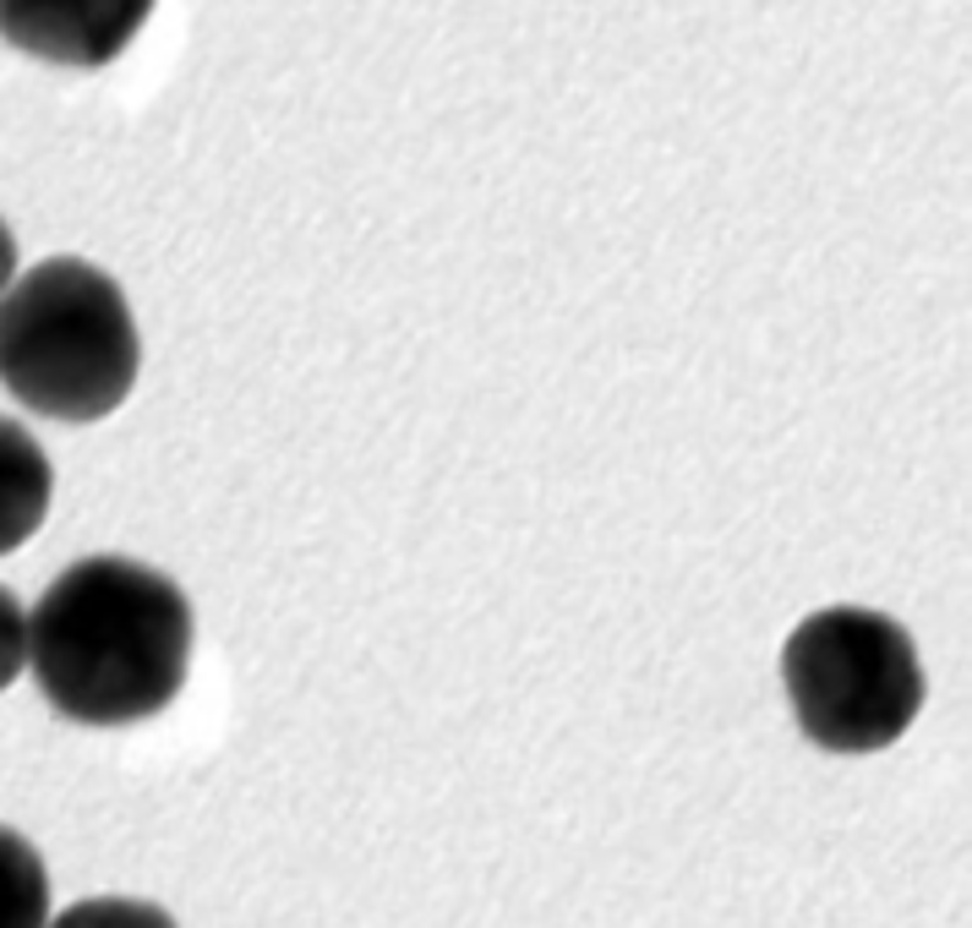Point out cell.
Masks as SVG:
<instances>
[{
    "instance_id": "8",
    "label": "cell",
    "mask_w": 972,
    "mask_h": 928,
    "mask_svg": "<svg viewBox=\"0 0 972 928\" xmlns=\"http://www.w3.org/2000/svg\"><path fill=\"white\" fill-rule=\"evenodd\" d=\"M22 666H27V612H22V601L0 585V694L22 677Z\"/></svg>"
},
{
    "instance_id": "4",
    "label": "cell",
    "mask_w": 972,
    "mask_h": 928,
    "mask_svg": "<svg viewBox=\"0 0 972 928\" xmlns=\"http://www.w3.org/2000/svg\"><path fill=\"white\" fill-rule=\"evenodd\" d=\"M154 0H0V38L33 60L99 71L148 22Z\"/></svg>"
},
{
    "instance_id": "3",
    "label": "cell",
    "mask_w": 972,
    "mask_h": 928,
    "mask_svg": "<svg viewBox=\"0 0 972 928\" xmlns=\"http://www.w3.org/2000/svg\"><path fill=\"white\" fill-rule=\"evenodd\" d=\"M782 688L809 743L830 754H880L924 710V661L896 618L825 607L787 633Z\"/></svg>"
},
{
    "instance_id": "5",
    "label": "cell",
    "mask_w": 972,
    "mask_h": 928,
    "mask_svg": "<svg viewBox=\"0 0 972 928\" xmlns=\"http://www.w3.org/2000/svg\"><path fill=\"white\" fill-rule=\"evenodd\" d=\"M49 497H55V469H49V454L38 449V438L0 416V557L16 552L49 513Z\"/></svg>"
},
{
    "instance_id": "6",
    "label": "cell",
    "mask_w": 972,
    "mask_h": 928,
    "mask_svg": "<svg viewBox=\"0 0 972 928\" xmlns=\"http://www.w3.org/2000/svg\"><path fill=\"white\" fill-rule=\"evenodd\" d=\"M0 928H49V869L11 825H0Z\"/></svg>"
},
{
    "instance_id": "2",
    "label": "cell",
    "mask_w": 972,
    "mask_h": 928,
    "mask_svg": "<svg viewBox=\"0 0 972 928\" xmlns=\"http://www.w3.org/2000/svg\"><path fill=\"white\" fill-rule=\"evenodd\" d=\"M143 372L126 290L88 257H44L0 296V388L60 427L115 416Z\"/></svg>"
},
{
    "instance_id": "9",
    "label": "cell",
    "mask_w": 972,
    "mask_h": 928,
    "mask_svg": "<svg viewBox=\"0 0 972 928\" xmlns=\"http://www.w3.org/2000/svg\"><path fill=\"white\" fill-rule=\"evenodd\" d=\"M11 274H16V241H11V230L0 219V296L11 290Z\"/></svg>"
},
{
    "instance_id": "7",
    "label": "cell",
    "mask_w": 972,
    "mask_h": 928,
    "mask_svg": "<svg viewBox=\"0 0 972 928\" xmlns=\"http://www.w3.org/2000/svg\"><path fill=\"white\" fill-rule=\"evenodd\" d=\"M49 928H180L159 902L143 896H88L77 907H66Z\"/></svg>"
},
{
    "instance_id": "1",
    "label": "cell",
    "mask_w": 972,
    "mask_h": 928,
    "mask_svg": "<svg viewBox=\"0 0 972 928\" xmlns=\"http://www.w3.org/2000/svg\"><path fill=\"white\" fill-rule=\"evenodd\" d=\"M197 612L186 590L137 557L99 552L55 574L27 612V666L55 716L132 727L186 688Z\"/></svg>"
}]
</instances>
